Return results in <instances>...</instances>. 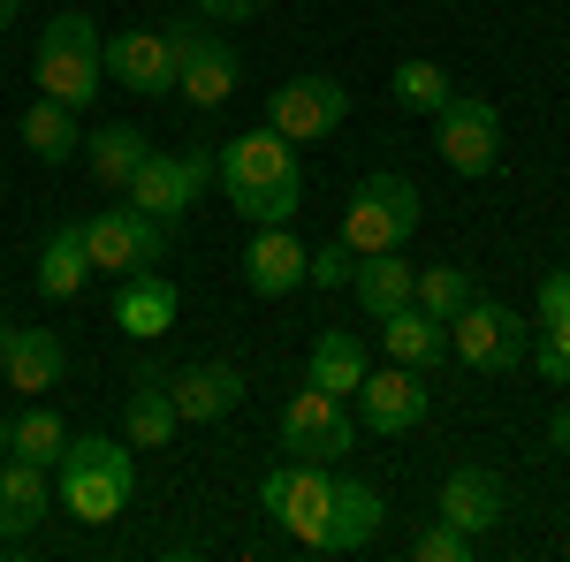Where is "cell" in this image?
<instances>
[{
	"label": "cell",
	"mask_w": 570,
	"mask_h": 562,
	"mask_svg": "<svg viewBox=\"0 0 570 562\" xmlns=\"http://www.w3.org/2000/svg\"><path fill=\"white\" fill-rule=\"evenodd\" d=\"M91 282V252H85V220H61L53 236L39 244V297L69 304Z\"/></svg>",
	"instance_id": "cell-23"
},
{
	"label": "cell",
	"mask_w": 570,
	"mask_h": 562,
	"mask_svg": "<svg viewBox=\"0 0 570 562\" xmlns=\"http://www.w3.org/2000/svg\"><path fill=\"white\" fill-rule=\"evenodd\" d=\"M441 517L456 524V532H472V540H487L494 524L510 517V494H502V479L487 472V464H456V472L441 479Z\"/></svg>",
	"instance_id": "cell-17"
},
{
	"label": "cell",
	"mask_w": 570,
	"mask_h": 562,
	"mask_svg": "<svg viewBox=\"0 0 570 562\" xmlns=\"http://www.w3.org/2000/svg\"><path fill=\"white\" fill-rule=\"evenodd\" d=\"M449 349H456L472 373H518V365H525V349H532V327L510 312V304L472 297L456 319H449Z\"/></svg>",
	"instance_id": "cell-7"
},
{
	"label": "cell",
	"mask_w": 570,
	"mask_h": 562,
	"mask_svg": "<svg viewBox=\"0 0 570 562\" xmlns=\"http://www.w3.org/2000/svg\"><path fill=\"white\" fill-rule=\"evenodd\" d=\"M389 524V502L365 486V479H335V502H327V532H320V555H357L373 532Z\"/></svg>",
	"instance_id": "cell-20"
},
{
	"label": "cell",
	"mask_w": 570,
	"mask_h": 562,
	"mask_svg": "<svg viewBox=\"0 0 570 562\" xmlns=\"http://www.w3.org/2000/svg\"><path fill=\"white\" fill-rule=\"evenodd\" d=\"M85 252H91V274H137V266H160L168 259V220L137 214V206H107V214L85 220Z\"/></svg>",
	"instance_id": "cell-9"
},
{
	"label": "cell",
	"mask_w": 570,
	"mask_h": 562,
	"mask_svg": "<svg viewBox=\"0 0 570 562\" xmlns=\"http://www.w3.org/2000/svg\"><path fill=\"white\" fill-rule=\"evenodd\" d=\"M176 312H183V289L160 266H137V274L115 282V327H122L130 343H160V335L176 327Z\"/></svg>",
	"instance_id": "cell-14"
},
{
	"label": "cell",
	"mask_w": 570,
	"mask_h": 562,
	"mask_svg": "<svg viewBox=\"0 0 570 562\" xmlns=\"http://www.w3.org/2000/svg\"><path fill=\"white\" fill-rule=\"evenodd\" d=\"M449 69L441 61H395V77H389V99L403 107V115H441L449 107Z\"/></svg>",
	"instance_id": "cell-29"
},
{
	"label": "cell",
	"mask_w": 570,
	"mask_h": 562,
	"mask_svg": "<svg viewBox=\"0 0 570 562\" xmlns=\"http://www.w3.org/2000/svg\"><path fill=\"white\" fill-rule=\"evenodd\" d=\"M411 289H419V266L403 259V252H373L351 274V297L365 304V319H389L395 304H411Z\"/></svg>",
	"instance_id": "cell-24"
},
{
	"label": "cell",
	"mask_w": 570,
	"mask_h": 562,
	"mask_svg": "<svg viewBox=\"0 0 570 562\" xmlns=\"http://www.w3.org/2000/svg\"><path fill=\"white\" fill-rule=\"evenodd\" d=\"M214 183V152H145V168L122 183V198H130L137 214H153V220H168L176 228L190 206H198V190Z\"/></svg>",
	"instance_id": "cell-8"
},
{
	"label": "cell",
	"mask_w": 570,
	"mask_h": 562,
	"mask_svg": "<svg viewBox=\"0 0 570 562\" xmlns=\"http://www.w3.org/2000/svg\"><path fill=\"white\" fill-rule=\"evenodd\" d=\"M190 8H198L206 23H252V16H259L266 0H190Z\"/></svg>",
	"instance_id": "cell-36"
},
{
	"label": "cell",
	"mask_w": 570,
	"mask_h": 562,
	"mask_svg": "<svg viewBox=\"0 0 570 562\" xmlns=\"http://www.w3.org/2000/svg\"><path fill=\"white\" fill-rule=\"evenodd\" d=\"M411 304H419V312H434L441 327H449V319L472 304V274H464V266H419V289H411Z\"/></svg>",
	"instance_id": "cell-31"
},
{
	"label": "cell",
	"mask_w": 570,
	"mask_h": 562,
	"mask_svg": "<svg viewBox=\"0 0 570 562\" xmlns=\"http://www.w3.org/2000/svg\"><path fill=\"white\" fill-rule=\"evenodd\" d=\"M0 548H8V540H0Z\"/></svg>",
	"instance_id": "cell-40"
},
{
	"label": "cell",
	"mask_w": 570,
	"mask_h": 562,
	"mask_svg": "<svg viewBox=\"0 0 570 562\" xmlns=\"http://www.w3.org/2000/svg\"><path fill=\"white\" fill-rule=\"evenodd\" d=\"M540 319H570V266L540 274Z\"/></svg>",
	"instance_id": "cell-35"
},
{
	"label": "cell",
	"mask_w": 570,
	"mask_h": 562,
	"mask_svg": "<svg viewBox=\"0 0 570 562\" xmlns=\"http://www.w3.org/2000/svg\"><path fill=\"white\" fill-rule=\"evenodd\" d=\"M61 448H69V426H61V411H46V403H31L23 418H16V441H8V456H23V464H61Z\"/></svg>",
	"instance_id": "cell-30"
},
{
	"label": "cell",
	"mask_w": 570,
	"mask_h": 562,
	"mask_svg": "<svg viewBox=\"0 0 570 562\" xmlns=\"http://www.w3.org/2000/svg\"><path fill=\"white\" fill-rule=\"evenodd\" d=\"M183 433L176 395H168V373H137V388L122 395V441L130 448H168Z\"/></svg>",
	"instance_id": "cell-22"
},
{
	"label": "cell",
	"mask_w": 570,
	"mask_h": 562,
	"mask_svg": "<svg viewBox=\"0 0 570 562\" xmlns=\"http://www.w3.org/2000/svg\"><path fill=\"white\" fill-rule=\"evenodd\" d=\"M168 395H176L183 426H220L244 403V373L236 365H183V373H168Z\"/></svg>",
	"instance_id": "cell-19"
},
{
	"label": "cell",
	"mask_w": 570,
	"mask_h": 562,
	"mask_svg": "<svg viewBox=\"0 0 570 562\" xmlns=\"http://www.w3.org/2000/svg\"><path fill=\"white\" fill-rule=\"evenodd\" d=\"M8 441H16V418H0V456H8Z\"/></svg>",
	"instance_id": "cell-39"
},
{
	"label": "cell",
	"mask_w": 570,
	"mask_h": 562,
	"mask_svg": "<svg viewBox=\"0 0 570 562\" xmlns=\"http://www.w3.org/2000/svg\"><path fill=\"white\" fill-rule=\"evenodd\" d=\"M0 373H8V388L16 395H53L61 388V373H69V349H61V335L53 327H8V349H0Z\"/></svg>",
	"instance_id": "cell-15"
},
{
	"label": "cell",
	"mask_w": 570,
	"mask_h": 562,
	"mask_svg": "<svg viewBox=\"0 0 570 562\" xmlns=\"http://www.w3.org/2000/svg\"><path fill=\"white\" fill-rule=\"evenodd\" d=\"M548 448L570 456V403H563V411H548Z\"/></svg>",
	"instance_id": "cell-37"
},
{
	"label": "cell",
	"mask_w": 570,
	"mask_h": 562,
	"mask_svg": "<svg viewBox=\"0 0 570 562\" xmlns=\"http://www.w3.org/2000/svg\"><path fill=\"white\" fill-rule=\"evenodd\" d=\"M472 548H480V540H472V532H456L449 517H434L419 540H411V555H419V562H472Z\"/></svg>",
	"instance_id": "cell-33"
},
{
	"label": "cell",
	"mask_w": 570,
	"mask_h": 562,
	"mask_svg": "<svg viewBox=\"0 0 570 562\" xmlns=\"http://www.w3.org/2000/svg\"><path fill=\"white\" fill-rule=\"evenodd\" d=\"M107 77L137 99H168L176 91V53H168V31H122L107 39Z\"/></svg>",
	"instance_id": "cell-16"
},
{
	"label": "cell",
	"mask_w": 570,
	"mask_h": 562,
	"mask_svg": "<svg viewBox=\"0 0 570 562\" xmlns=\"http://www.w3.org/2000/svg\"><path fill=\"white\" fill-rule=\"evenodd\" d=\"M168 53H176L183 107H198V115L228 107V99H236V85H244V61H236V46L220 39L214 23H168Z\"/></svg>",
	"instance_id": "cell-5"
},
{
	"label": "cell",
	"mask_w": 570,
	"mask_h": 562,
	"mask_svg": "<svg viewBox=\"0 0 570 562\" xmlns=\"http://www.w3.org/2000/svg\"><path fill=\"white\" fill-rule=\"evenodd\" d=\"M305 274H312V252L289 236V220L252 236V252H244V289L252 297H289V289H305Z\"/></svg>",
	"instance_id": "cell-18"
},
{
	"label": "cell",
	"mask_w": 570,
	"mask_h": 562,
	"mask_svg": "<svg viewBox=\"0 0 570 562\" xmlns=\"http://www.w3.org/2000/svg\"><path fill=\"white\" fill-rule=\"evenodd\" d=\"M532 365L556 381V388H570V319H540L532 327V349H525Z\"/></svg>",
	"instance_id": "cell-32"
},
{
	"label": "cell",
	"mask_w": 570,
	"mask_h": 562,
	"mask_svg": "<svg viewBox=\"0 0 570 562\" xmlns=\"http://www.w3.org/2000/svg\"><path fill=\"white\" fill-rule=\"evenodd\" d=\"M381 343H389L395 365H434V357H449V327H441L434 312H419V304H395L389 319H381Z\"/></svg>",
	"instance_id": "cell-27"
},
{
	"label": "cell",
	"mask_w": 570,
	"mask_h": 562,
	"mask_svg": "<svg viewBox=\"0 0 570 562\" xmlns=\"http://www.w3.org/2000/svg\"><path fill=\"white\" fill-rule=\"evenodd\" d=\"M351 403H365V426L389 433V441H403V433L426 426V411H434V395H426V373L419 365H381V373H365V388L351 395Z\"/></svg>",
	"instance_id": "cell-13"
},
{
	"label": "cell",
	"mask_w": 570,
	"mask_h": 562,
	"mask_svg": "<svg viewBox=\"0 0 570 562\" xmlns=\"http://www.w3.org/2000/svg\"><path fill=\"white\" fill-rule=\"evenodd\" d=\"M214 183L228 190V206L252 228H282L305 206V160L282 130H244L214 152Z\"/></svg>",
	"instance_id": "cell-1"
},
{
	"label": "cell",
	"mask_w": 570,
	"mask_h": 562,
	"mask_svg": "<svg viewBox=\"0 0 570 562\" xmlns=\"http://www.w3.org/2000/svg\"><path fill=\"white\" fill-rule=\"evenodd\" d=\"M145 152H153V137L130 130V122H107V130H91L85 137V168L99 190H122L137 168H145Z\"/></svg>",
	"instance_id": "cell-26"
},
{
	"label": "cell",
	"mask_w": 570,
	"mask_h": 562,
	"mask_svg": "<svg viewBox=\"0 0 570 562\" xmlns=\"http://www.w3.org/2000/svg\"><path fill=\"white\" fill-rule=\"evenodd\" d=\"M46 510H53V472L46 464H23V456H0V540L39 532Z\"/></svg>",
	"instance_id": "cell-21"
},
{
	"label": "cell",
	"mask_w": 570,
	"mask_h": 562,
	"mask_svg": "<svg viewBox=\"0 0 570 562\" xmlns=\"http://www.w3.org/2000/svg\"><path fill=\"white\" fill-rule=\"evenodd\" d=\"M282 448H289V464H335V456H351L357 448L351 395H327L305 381V395H289V411H282Z\"/></svg>",
	"instance_id": "cell-6"
},
{
	"label": "cell",
	"mask_w": 570,
	"mask_h": 562,
	"mask_svg": "<svg viewBox=\"0 0 570 562\" xmlns=\"http://www.w3.org/2000/svg\"><path fill=\"white\" fill-rule=\"evenodd\" d=\"M16 8H23V0H0V31H8V23H16Z\"/></svg>",
	"instance_id": "cell-38"
},
{
	"label": "cell",
	"mask_w": 570,
	"mask_h": 562,
	"mask_svg": "<svg viewBox=\"0 0 570 562\" xmlns=\"http://www.w3.org/2000/svg\"><path fill=\"white\" fill-rule=\"evenodd\" d=\"M419 220H426L419 183H403V175H365V183L351 190V206H343V244H351L357 259L403 252V244L419 236Z\"/></svg>",
	"instance_id": "cell-4"
},
{
	"label": "cell",
	"mask_w": 570,
	"mask_h": 562,
	"mask_svg": "<svg viewBox=\"0 0 570 562\" xmlns=\"http://www.w3.org/2000/svg\"><path fill=\"white\" fill-rule=\"evenodd\" d=\"M365 343H357L351 327H320V343H312V365H305V381L312 388H327V395H357L365 388Z\"/></svg>",
	"instance_id": "cell-25"
},
{
	"label": "cell",
	"mask_w": 570,
	"mask_h": 562,
	"mask_svg": "<svg viewBox=\"0 0 570 562\" xmlns=\"http://www.w3.org/2000/svg\"><path fill=\"white\" fill-rule=\"evenodd\" d=\"M343 122H351V85H335V77H289L266 99V130H282L289 145H320Z\"/></svg>",
	"instance_id": "cell-11"
},
{
	"label": "cell",
	"mask_w": 570,
	"mask_h": 562,
	"mask_svg": "<svg viewBox=\"0 0 570 562\" xmlns=\"http://www.w3.org/2000/svg\"><path fill=\"white\" fill-rule=\"evenodd\" d=\"M434 145L456 175H494L502 168V115L480 91H449V107L434 115Z\"/></svg>",
	"instance_id": "cell-12"
},
{
	"label": "cell",
	"mask_w": 570,
	"mask_h": 562,
	"mask_svg": "<svg viewBox=\"0 0 570 562\" xmlns=\"http://www.w3.org/2000/svg\"><path fill=\"white\" fill-rule=\"evenodd\" d=\"M53 472H61V510L77 524H115L137 494V464L115 433H69Z\"/></svg>",
	"instance_id": "cell-2"
},
{
	"label": "cell",
	"mask_w": 570,
	"mask_h": 562,
	"mask_svg": "<svg viewBox=\"0 0 570 562\" xmlns=\"http://www.w3.org/2000/svg\"><path fill=\"white\" fill-rule=\"evenodd\" d=\"M327 502H335V479H327V464H274V472L259 479V510L289 540H305L312 555H320V532H327Z\"/></svg>",
	"instance_id": "cell-10"
},
{
	"label": "cell",
	"mask_w": 570,
	"mask_h": 562,
	"mask_svg": "<svg viewBox=\"0 0 570 562\" xmlns=\"http://www.w3.org/2000/svg\"><path fill=\"white\" fill-rule=\"evenodd\" d=\"M31 77H39V99H61V107H77V115H85L91 99L107 91V39H99V16L61 8V16L39 31Z\"/></svg>",
	"instance_id": "cell-3"
},
{
	"label": "cell",
	"mask_w": 570,
	"mask_h": 562,
	"mask_svg": "<svg viewBox=\"0 0 570 562\" xmlns=\"http://www.w3.org/2000/svg\"><path fill=\"white\" fill-rule=\"evenodd\" d=\"M351 274H357V252L351 244H343V236H335V244H320V252H312V289H351Z\"/></svg>",
	"instance_id": "cell-34"
},
{
	"label": "cell",
	"mask_w": 570,
	"mask_h": 562,
	"mask_svg": "<svg viewBox=\"0 0 570 562\" xmlns=\"http://www.w3.org/2000/svg\"><path fill=\"white\" fill-rule=\"evenodd\" d=\"M23 145H31V160H39V168H69V160L85 152L77 107H61V99H39V107L23 115Z\"/></svg>",
	"instance_id": "cell-28"
}]
</instances>
